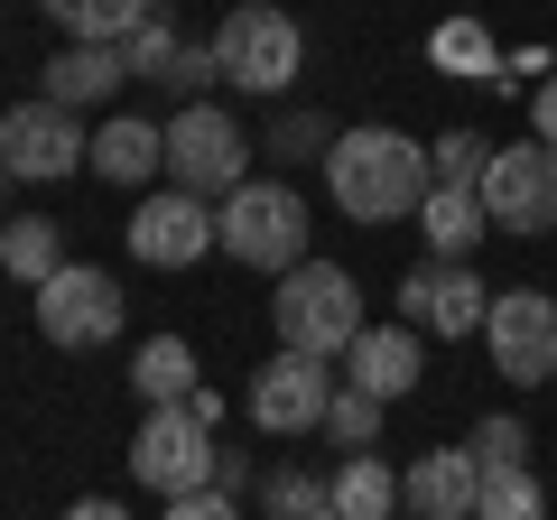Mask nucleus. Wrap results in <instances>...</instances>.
<instances>
[{"label": "nucleus", "mask_w": 557, "mask_h": 520, "mask_svg": "<svg viewBox=\"0 0 557 520\" xmlns=\"http://www.w3.org/2000/svg\"><path fill=\"white\" fill-rule=\"evenodd\" d=\"M474 465L493 474V465H530V428L520 419H483L474 428Z\"/></svg>", "instance_id": "nucleus-31"}, {"label": "nucleus", "mask_w": 557, "mask_h": 520, "mask_svg": "<svg viewBox=\"0 0 557 520\" xmlns=\"http://www.w3.org/2000/svg\"><path fill=\"white\" fill-rule=\"evenodd\" d=\"M177 47H186V38L168 28V10H149V20H139L131 38H121V57H131V75H139V84H168V65H177Z\"/></svg>", "instance_id": "nucleus-25"}, {"label": "nucleus", "mask_w": 557, "mask_h": 520, "mask_svg": "<svg viewBox=\"0 0 557 520\" xmlns=\"http://www.w3.org/2000/svg\"><path fill=\"white\" fill-rule=\"evenodd\" d=\"M0 270L20 288H38V280H57L65 270V233L47 214H20V223H0Z\"/></svg>", "instance_id": "nucleus-20"}, {"label": "nucleus", "mask_w": 557, "mask_h": 520, "mask_svg": "<svg viewBox=\"0 0 557 520\" xmlns=\"http://www.w3.org/2000/svg\"><path fill=\"white\" fill-rule=\"evenodd\" d=\"M65 520H131V511H121V502H75Z\"/></svg>", "instance_id": "nucleus-34"}, {"label": "nucleus", "mask_w": 557, "mask_h": 520, "mask_svg": "<svg viewBox=\"0 0 557 520\" xmlns=\"http://www.w3.org/2000/svg\"><path fill=\"white\" fill-rule=\"evenodd\" d=\"M94 159V140H84V112H65V102H20V112L0 121V168L10 177H75V168Z\"/></svg>", "instance_id": "nucleus-11"}, {"label": "nucleus", "mask_w": 557, "mask_h": 520, "mask_svg": "<svg viewBox=\"0 0 557 520\" xmlns=\"http://www.w3.org/2000/svg\"><path fill=\"white\" fill-rule=\"evenodd\" d=\"M38 10L65 28V38H84V47H121L159 0H38Z\"/></svg>", "instance_id": "nucleus-19"}, {"label": "nucleus", "mask_w": 557, "mask_h": 520, "mask_svg": "<svg viewBox=\"0 0 557 520\" xmlns=\"http://www.w3.org/2000/svg\"><path fill=\"white\" fill-rule=\"evenodd\" d=\"M260 149H270V159H325V149H335V131H325V112H278Z\"/></svg>", "instance_id": "nucleus-28"}, {"label": "nucleus", "mask_w": 557, "mask_h": 520, "mask_svg": "<svg viewBox=\"0 0 557 520\" xmlns=\"http://www.w3.org/2000/svg\"><path fill=\"white\" fill-rule=\"evenodd\" d=\"M121 317H131V298H121V280H102V270H75V260H65L57 280H38V335L65 344V354L112 344Z\"/></svg>", "instance_id": "nucleus-9"}, {"label": "nucleus", "mask_w": 557, "mask_h": 520, "mask_svg": "<svg viewBox=\"0 0 557 520\" xmlns=\"http://www.w3.org/2000/svg\"><path fill=\"white\" fill-rule=\"evenodd\" d=\"M168 520H242V502L223 493V483H205V493H177V502H168Z\"/></svg>", "instance_id": "nucleus-32"}, {"label": "nucleus", "mask_w": 557, "mask_h": 520, "mask_svg": "<svg viewBox=\"0 0 557 520\" xmlns=\"http://www.w3.org/2000/svg\"><path fill=\"white\" fill-rule=\"evenodd\" d=\"M131 381H139V400H149V409H159V400H186V391H196V344L149 335V344H139V362H131Z\"/></svg>", "instance_id": "nucleus-21"}, {"label": "nucleus", "mask_w": 557, "mask_h": 520, "mask_svg": "<svg viewBox=\"0 0 557 520\" xmlns=\"http://www.w3.org/2000/svg\"><path fill=\"white\" fill-rule=\"evenodd\" d=\"M214 84H223V57H214V47H177V65H168V94H177V102H205Z\"/></svg>", "instance_id": "nucleus-30"}, {"label": "nucleus", "mask_w": 557, "mask_h": 520, "mask_svg": "<svg viewBox=\"0 0 557 520\" xmlns=\"http://www.w3.org/2000/svg\"><path fill=\"white\" fill-rule=\"evenodd\" d=\"M325 493H335V511H344V520H391L399 483H391V465H372V446H362V456H344V474L325 483Z\"/></svg>", "instance_id": "nucleus-22"}, {"label": "nucleus", "mask_w": 557, "mask_h": 520, "mask_svg": "<svg viewBox=\"0 0 557 520\" xmlns=\"http://www.w3.org/2000/svg\"><path fill=\"white\" fill-rule=\"evenodd\" d=\"M483 168H493V140H474V131L428 140V177H437V186H483Z\"/></svg>", "instance_id": "nucleus-27"}, {"label": "nucleus", "mask_w": 557, "mask_h": 520, "mask_svg": "<svg viewBox=\"0 0 557 520\" xmlns=\"http://www.w3.org/2000/svg\"><path fill=\"white\" fill-rule=\"evenodd\" d=\"M483 214H493V233H557V149L520 140V149H493V168H483Z\"/></svg>", "instance_id": "nucleus-8"}, {"label": "nucleus", "mask_w": 557, "mask_h": 520, "mask_svg": "<svg viewBox=\"0 0 557 520\" xmlns=\"http://www.w3.org/2000/svg\"><path fill=\"white\" fill-rule=\"evenodd\" d=\"M325 400H335L325 354L278 344V354L251 372V428H260V437H317V428H325Z\"/></svg>", "instance_id": "nucleus-7"}, {"label": "nucleus", "mask_w": 557, "mask_h": 520, "mask_svg": "<svg viewBox=\"0 0 557 520\" xmlns=\"http://www.w3.org/2000/svg\"><path fill=\"white\" fill-rule=\"evenodd\" d=\"M205 251H223V242H214V196H196V186H168L131 214V260H149V270H186Z\"/></svg>", "instance_id": "nucleus-12"}, {"label": "nucleus", "mask_w": 557, "mask_h": 520, "mask_svg": "<svg viewBox=\"0 0 557 520\" xmlns=\"http://www.w3.org/2000/svg\"><path fill=\"white\" fill-rule=\"evenodd\" d=\"M121 84H131V57H121V47H84V38H75L57 65H47V102H65V112L121 94Z\"/></svg>", "instance_id": "nucleus-18"}, {"label": "nucleus", "mask_w": 557, "mask_h": 520, "mask_svg": "<svg viewBox=\"0 0 557 520\" xmlns=\"http://www.w3.org/2000/svg\"><path fill=\"white\" fill-rule=\"evenodd\" d=\"M437 57H446V65H465L474 84H511V65H502L493 47H483V28H446V38H437Z\"/></svg>", "instance_id": "nucleus-29"}, {"label": "nucleus", "mask_w": 557, "mask_h": 520, "mask_svg": "<svg viewBox=\"0 0 557 520\" xmlns=\"http://www.w3.org/2000/svg\"><path fill=\"white\" fill-rule=\"evenodd\" d=\"M474 493H483L474 446H428V456L399 474V502H409L418 520H474Z\"/></svg>", "instance_id": "nucleus-14"}, {"label": "nucleus", "mask_w": 557, "mask_h": 520, "mask_svg": "<svg viewBox=\"0 0 557 520\" xmlns=\"http://www.w3.org/2000/svg\"><path fill=\"white\" fill-rule=\"evenodd\" d=\"M159 168H168V131H159V121L121 112V121H102V131H94V177H112V186H149Z\"/></svg>", "instance_id": "nucleus-16"}, {"label": "nucleus", "mask_w": 557, "mask_h": 520, "mask_svg": "<svg viewBox=\"0 0 557 520\" xmlns=\"http://www.w3.org/2000/svg\"><path fill=\"white\" fill-rule=\"evenodd\" d=\"M260 511H270V520H344V511H335V493H325L317 474H298V465L260 483Z\"/></svg>", "instance_id": "nucleus-24"}, {"label": "nucleus", "mask_w": 557, "mask_h": 520, "mask_svg": "<svg viewBox=\"0 0 557 520\" xmlns=\"http://www.w3.org/2000/svg\"><path fill=\"white\" fill-rule=\"evenodd\" d=\"M242 168H251V140H242V121L223 102H177L168 121V186H196V196H233Z\"/></svg>", "instance_id": "nucleus-6"}, {"label": "nucleus", "mask_w": 557, "mask_h": 520, "mask_svg": "<svg viewBox=\"0 0 557 520\" xmlns=\"http://www.w3.org/2000/svg\"><path fill=\"white\" fill-rule=\"evenodd\" d=\"M418 223H428V251H437V260H474V242L493 233V214H483V186H428Z\"/></svg>", "instance_id": "nucleus-17"}, {"label": "nucleus", "mask_w": 557, "mask_h": 520, "mask_svg": "<svg viewBox=\"0 0 557 520\" xmlns=\"http://www.w3.org/2000/svg\"><path fill=\"white\" fill-rule=\"evenodd\" d=\"M214 242L242 270H298L307 260V196L278 186V177H242L233 196L214 205Z\"/></svg>", "instance_id": "nucleus-3"}, {"label": "nucleus", "mask_w": 557, "mask_h": 520, "mask_svg": "<svg viewBox=\"0 0 557 520\" xmlns=\"http://www.w3.org/2000/svg\"><path fill=\"white\" fill-rule=\"evenodd\" d=\"M483 344H493V372L539 391L557 372V298L539 288H493V317H483Z\"/></svg>", "instance_id": "nucleus-10"}, {"label": "nucleus", "mask_w": 557, "mask_h": 520, "mask_svg": "<svg viewBox=\"0 0 557 520\" xmlns=\"http://www.w3.org/2000/svg\"><path fill=\"white\" fill-rule=\"evenodd\" d=\"M270 325H278V344H298V354H325V362L354 354V335H362L354 270H335V260H298V270H278Z\"/></svg>", "instance_id": "nucleus-2"}, {"label": "nucleus", "mask_w": 557, "mask_h": 520, "mask_svg": "<svg viewBox=\"0 0 557 520\" xmlns=\"http://www.w3.org/2000/svg\"><path fill=\"white\" fill-rule=\"evenodd\" d=\"M325 437H335L344 456H362V446L381 437V400H372V391H354V381H344L335 400H325Z\"/></svg>", "instance_id": "nucleus-26"}, {"label": "nucleus", "mask_w": 557, "mask_h": 520, "mask_svg": "<svg viewBox=\"0 0 557 520\" xmlns=\"http://www.w3.org/2000/svg\"><path fill=\"white\" fill-rule=\"evenodd\" d=\"M214 57H223V84H242V94H288L307 65V28L278 0H242L214 28Z\"/></svg>", "instance_id": "nucleus-4"}, {"label": "nucleus", "mask_w": 557, "mask_h": 520, "mask_svg": "<svg viewBox=\"0 0 557 520\" xmlns=\"http://www.w3.org/2000/svg\"><path fill=\"white\" fill-rule=\"evenodd\" d=\"M474 520H548V493H539L530 465H493L474 493Z\"/></svg>", "instance_id": "nucleus-23"}, {"label": "nucleus", "mask_w": 557, "mask_h": 520, "mask_svg": "<svg viewBox=\"0 0 557 520\" xmlns=\"http://www.w3.org/2000/svg\"><path fill=\"white\" fill-rule=\"evenodd\" d=\"M399 317L428 325V335H465V325L493 317V288L474 280V260H418L399 280Z\"/></svg>", "instance_id": "nucleus-13"}, {"label": "nucleus", "mask_w": 557, "mask_h": 520, "mask_svg": "<svg viewBox=\"0 0 557 520\" xmlns=\"http://www.w3.org/2000/svg\"><path fill=\"white\" fill-rule=\"evenodd\" d=\"M131 474L159 502H177V493H205V483L223 474V446H214V428H205L186 400H159L149 419H139V437H131Z\"/></svg>", "instance_id": "nucleus-5"}, {"label": "nucleus", "mask_w": 557, "mask_h": 520, "mask_svg": "<svg viewBox=\"0 0 557 520\" xmlns=\"http://www.w3.org/2000/svg\"><path fill=\"white\" fill-rule=\"evenodd\" d=\"M428 186H437L428 140H409V131H335V149H325V196L354 223H409Z\"/></svg>", "instance_id": "nucleus-1"}, {"label": "nucleus", "mask_w": 557, "mask_h": 520, "mask_svg": "<svg viewBox=\"0 0 557 520\" xmlns=\"http://www.w3.org/2000/svg\"><path fill=\"white\" fill-rule=\"evenodd\" d=\"M418 372H428V362H418V325H362L354 354H344V381H354V391H372L381 409L409 400Z\"/></svg>", "instance_id": "nucleus-15"}, {"label": "nucleus", "mask_w": 557, "mask_h": 520, "mask_svg": "<svg viewBox=\"0 0 557 520\" xmlns=\"http://www.w3.org/2000/svg\"><path fill=\"white\" fill-rule=\"evenodd\" d=\"M530 121H539V140L557 149V75H539V102H530Z\"/></svg>", "instance_id": "nucleus-33"}, {"label": "nucleus", "mask_w": 557, "mask_h": 520, "mask_svg": "<svg viewBox=\"0 0 557 520\" xmlns=\"http://www.w3.org/2000/svg\"><path fill=\"white\" fill-rule=\"evenodd\" d=\"M0 177H10V168H0Z\"/></svg>", "instance_id": "nucleus-35"}]
</instances>
